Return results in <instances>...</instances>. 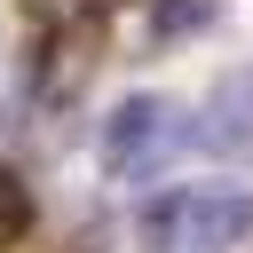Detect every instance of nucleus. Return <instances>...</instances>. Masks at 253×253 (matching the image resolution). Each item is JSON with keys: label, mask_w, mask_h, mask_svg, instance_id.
Instances as JSON below:
<instances>
[{"label": "nucleus", "mask_w": 253, "mask_h": 253, "mask_svg": "<svg viewBox=\"0 0 253 253\" xmlns=\"http://www.w3.org/2000/svg\"><path fill=\"white\" fill-rule=\"evenodd\" d=\"M245 229H253V190H237V182L166 190V198H150L142 221H134L142 253H229Z\"/></svg>", "instance_id": "f257e3e1"}, {"label": "nucleus", "mask_w": 253, "mask_h": 253, "mask_svg": "<svg viewBox=\"0 0 253 253\" xmlns=\"http://www.w3.org/2000/svg\"><path fill=\"white\" fill-rule=\"evenodd\" d=\"M190 142H198V134H190V111H182L174 95H126V103L103 119V166H111L119 182L166 174Z\"/></svg>", "instance_id": "f03ea898"}, {"label": "nucleus", "mask_w": 253, "mask_h": 253, "mask_svg": "<svg viewBox=\"0 0 253 253\" xmlns=\"http://www.w3.org/2000/svg\"><path fill=\"white\" fill-rule=\"evenodd\" d=\"M190 134H198V150H213V158H253V63H237V71H221L213 79V95H206V111L190 119Z\"/></svg>", "instance_id": "7ed1b4c3"}, {"label": "nucleus", "mask_w": 253, "mask_h": 253, "mask_svg": "<svg viewBox=\"0 0 253 253\" xmlns=\"http://www.w3.org/2000/svg\"><path fill=\"white\" fill-rule=\"evenodd\" d=\"M221 16V0H150V32L158 40H190V32H206Z\"/></svg>", "instance_id": "20e7f679"}, {"label": "nucleus", "mask_w": 253, "mask_h": 253, "mask_svg": "<svg viewBox=\"0 0 253 253\" xmlns=\"http://www.w3.org/2000/svg\"><path fill=\"white\" fill-rule=\"evenodd\" d=\"M32 213H40V206H32V182H24L16 166H0V253H8V245H24Z\"/></svg>", "instance_id": "39448f33"}, {"label": "nucleus", "mask_w": 253, "mask_h": 253, "mask_svg": "<svg viewBox=\"0 0 253 253\" xmlns=\"http://www.w3.org/2000/svg\"><path fill=\"white\" fill-rule=\"evenodd\" d=\"M24 95H32V63H24V55H8V47H0V126H8V119H16V111H24Z\"/></svg>", "instance_id": "423d86ee"}, {"label": "nucleus", "mask_w": 253, "mask_h": 253, "mask_svg": "<svg viewBox=\"0 0 253 253\" xmlns=\"http://www.w3.org/2000/svg\"><path fill=\"white\" fill-rule=\"evenodd\" d=\"M40 24H79V16H95V0H24Z\"/></svg>", "instance_id": "0eeeda50"}]
</instances>
